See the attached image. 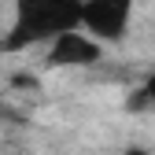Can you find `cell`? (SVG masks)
I'll use <instances>...</instances> for the list:
<instances>
[{
	"label": "cell",
	"instance_id": "cell-1",
	"mask_svg": "<svg viewBox=\"0 0 155 155\" xmlns=\"http://www.w3.org/2000/svg\"><path fill=\"white\" fill-rule=\"evenodd\" d=\"M126 18H129V0H89V4H81V22L96 37H107V41L122 37Z\"/></svg>",
	"mask_w": 155,
	"mask_h": 155
},
{
	"label": "cell",
	"instance_id": "cell-2",
	"mask_svg": "<svg viewBox=\"0 0 155 155\" xmlns=\"http://www.w3.org/2000/svg\"><path fill=\"white\" fill-rule=\"evenodd\" d=\"M48 59H52L55 67H67V63H96V59H100V48H96V41H89V37L59 33Z\"/></svg>",
	"mask_w": 155,
	"mask_h": 155
},
{
	"label": "cell",
	"instance_id": "cell-3",
	"mask_svg": "<svg viewBox=\"0 0 155 155\" xmlns=\"http://www.w3.org/2000/svg\"><path fill=\"white\" fill-rule=\"evenodd\" d=\"M11 85H15V89H37L33 74H15V78H11Z\"/></svg>",
	"mask_w": 155,
	"mask_h": 155
},
{
	"label": "cell",
	"instance_id": "cell-4",
	"mask_svg": "<svg viewBox=\"0 0 155 155\" xmlns=\"http://www.w3.org/2000/svg\"><path fill=\"white\" fill-rule=\"evenodd\" d=\"M144 104H151V100H148V92H144V89H140V92H133V96H129V111H144Z\"/></svg>",
	"mask_w": 155,
	"mask_h": 155
},
{
	"label": "cell",
	"instance_id": "cell-5",
	"mask_svg": "<svg viewBox=\"0 0 155 155\" xmlns=\"http://www.w3.org/2000/svg\"><path fill=\"white\" fill-rule=\"evenodd\" d=\"M144 92H148V100H151V104H155V74H151V78H148V85H144Z\"/></svg>",
	"mask_w": 155,
	"mask_h": 155
},
{
	"label": "cell",
	"instance_id": "cell-6",
	"mask_svg": "<svg viewBox=\"0 0 155 155\" xmlns=\"http://www.w3.org/2000/svg\"><path fill=\"white\" fill-rule=\"evenodd\" d=\"M126 155H148V151H144V148H129Z\"/></svg>",
	"mask_w": 155,
	"mask_h": 155
},
{
	"label": "cell",
	"instance_id": "cell-7",
	"mask_svg": "<svg viewBox=\"0 0 155 155\" xmlns=\"http://www.w3.org/2000/svg\"><path fill=\"white\" fill-rule=\"evenodd\" d=\"M78 4H89V0H78Z\"/></svg>",
	"mask_w": 155,
	"mask_h": 155
}]
</instances>
